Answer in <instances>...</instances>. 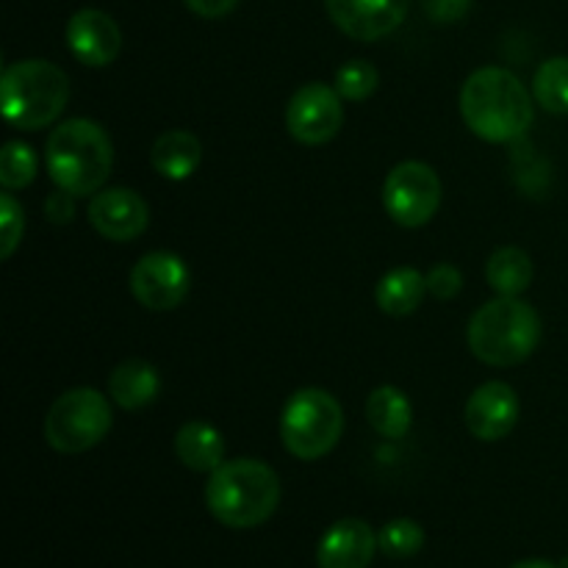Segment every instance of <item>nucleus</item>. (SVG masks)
<instances>
[{"instance_id":"obj_1","label":"nucleus","mask_w":568,"mask_h":568,"mask_svg":"<svg viewBox=\"0 0 568 568\" xmlns=\"http://www.w3.org/2000/svg\"><path fill=\"white\" fill-rule=\"evenodd\" d=\"M460 116L486 142H514L532 125V94L503 67H483L460 87Z\"/></svg>"},{"instance_id":"obj_2","label":"nucleus","mask_w":568,"mask_h":568,"mask_svg":"<svg viewBox=\"0 0 568 568\" xmlns=\"http://www.w3.org/2000/svg\"><path fill=\"white\" fill-rule=\"evenodd\" d=\"M44 164L55 189L89 197L105 186L114 166V148L111 136L100 122L87 116H72L53 128L44 150Z\"/></svg>"},{"instance_id":"obj_3","label":"nucleus","mask_w":568,"mask_h":568,"mask_svg":"<svg viewBox=\"0 0 568 568\" xmlns=\"http://www.w3.org/2000/svg\"><path fill=\"white\" fill-rule=\"evenodd\" d=\"M205 505L220 525L253 530L281 505V480L275 469L255 458L227 460L205 483Z\"/></svg>"},{"instance_id":"obj_4","label":"nucleus","mask_w":568,"mask_h":568,"mask_svg":"<svg viewBox=\"0 0 568 568\" xmlns=\"http://www.w3.org/2000/svg\"><path fill=\"white\" fill-rule=\"evenodd\" d=\"M469 347L483 364L516 366L536 353L541 342V316L519 297H497L471 316Z\"/></svg>"},{"instance_id":"obj_5","label":"nucleus","mask_w":568,"mask_h":568,"mask_svg":"<svg viewBox=\"0 0 568 568\" xmlns=\"http://www.w3.org/2000/svg\"><path fill=\"white\" fill-rule=\"evenodd\" d=\"M70 100V78L53 61L26 59L6 67L0 78L3 116L17 131L53 125Z\"/></svg>"},{"instance_id":"obj_6","label":"nucleus","mask_w":568,"mask_h":568,"mask_svg":"<svg viewBox=\"0 0 568 568\" xmlns=\"http://www.w3.org/2000/svg\"><path fill=\"white\" fill-rule=\"evenodd\" d=\"M344 433V410L325 388H300L281 414L283 447L297 460H320Z\"/></svg>"},{"instance_id":"obj_7","label":"nucleus","mask_w":568,"mask_h":568,"mask_svg":"<svg viewBox=\"0 0 568 568\" xmlns=\"http://www.w3.org/2000/svg\"><path fill=\"white\" fill-rule=\"evenodd\" d=\"M111 430V405L98 388H72L44 416V438L55 453L81 455L98 447Z\"/></svg>"},{"instance_id":"obj_8","label":"nucleus","mask_w":568,"mask_h":568,"mask_svg":"<svg viewBox=\"0 0 568 568\" xmlns=\"http://www.w3.org/2000/svg\"><path fill=\"white\" fill-rule=\"evenodd\" d=\"M386 214L403 227H422L442 205V181L425 161H403L383 183Z\"/></svg>"},{"instance_id":"obj_9","label":"nucleus","mask_w":568,"mask_h":568,"mask_svg":"<svg viewBox=\"0 0 568 568\" xmlns=\"http://www.w3.org/2000/svg\"><path fill=\"white\" fill-rule=\"evenodd\" d=\"M342 94L322 81L300 87L286 105V128L300 144H327L342 131Z\"/></svg>"},{"instance_id":"obj_10","label":"nucleus","mask_w":568,"mask_h":568,"mask_svg":"<svg viewBox=\"0 0 568 568\" xmlns=\"http://www.w3.org/2000/svg\"><path fill=\"white\" fill-rule=\"evenodd\" d=\"M192 272L186 261L166 250L142 255L131 270V294L148 311H172L186 300Z\"/></svg>"},{"instance_id":"obj_11","label":"nucleus","mask_w":568,"mask_h":568,"mask_svg":"<svg viewBox=\"0 0 568 568\" xmlns=\"http://www.w3.org/2000/svg\"><path fill=\"white\" fill-rule=\"evenodd\" d=\"M333 26L358 42H377L405 22L410 0H325Z\"/></svg>"},{"instance_id":"obj_12","label":"nucleus","mask_w":568,"mask_h":568,"mask_svg":"<svg viewBox=\"0 0 568 568\" xmlns=\"http://www.w3.org/2000/svg\"><path fill=\"white\" fill-rule=\"evenodd\" d=\"M89 222L103 239L133 242V239L148 231L150 209L142 194L133 192V189H100L89 200Z\"/></svg>"},{"instance_id":"obj_13","label":"nucleus","mask_w":568,"mask_h":568,"mask_svg":"<svg viewBox=\"0 0 568 568\" xmlns=\"http://www.w3.org/2000/svg\"><path fill=\"white\" fill-rule=\"evenodd\" d=\"M64 39L70 53L87 67H109L122 48L120 26L100 9L75 11L67 22Z\"/></svg>"},{"instance_id":"obj_14","label":"nucleus","mask_w":568,"mask_h":568,"mask_svg":"<svg viewBox=\"0 0 568 568\" xmlns=\"http://www.w3.org/2000/svg\"><path fill=\"white\" fill-rule=\"evenodd\" d=\"M466 427L480 442H499L508 436L519 422V397L508 383H483L469 399L464 410Z\"/></svg>"},{"instance_id":"obj_15","label":"nucleus","mask_w":568,"mask_h":568,"mask_svg":"<svg viewBox=\"0 0 568 568\" xmlns=\"http://www.w3.org/2000/svg\"><path fill=\"white\" fill-rule=\"evenodd\" d=\"M381 549L377 532L364 519H342L322 536L316 547L320 568H369Z\"/></svg>"},{"instance_id":"obj_16","label":"nucleus","mask_w":568,"mask_h":568,"mask_svg":"<svg viewBox=\"0 0 568 568\" xmlns=\"http://www.w3.org/2000/svg\"><path fill=\"white\" fill-rule=\"evenodd\" d=\"M161 392V377L153 364L142 358L122 361L109 375V397L122 410H139L153 403Z\"/></svg>"},{"instance_id":"obj_17","label":"nucleus","mask_w":568,"mask_h":568,"mask_svg":"<svg viewBox=\"0 0 568 568\" xmlns=\"http://www.w3.org/2000/svg\"><path fill=\"white\" fill-rule=\"evenodd\" d=\"M203 161V144L189 131L161 133L150 150V164L166 181H186Z\"/></svg>"},{"instance_id":"obj_18","label":"nucleus","mask_w":568,"mask_h":568,"mask_svg":"<svg viewBox=\"0 0 568 568\" xmlns=\"http://www.w3.org/2000/svg\"><path fill=\"white\" fill-rule=\"evenodd\" d=\"M175 455L186 469L211 475L225 464V442H222V433L209 422H186L175 433Z\"/></svg>"},{"instance_id":"obj_19","label":"nucleus","mask_w":568,"mask_h":568,"mask_svg":"<svg viewBox=\"0 0 568 568\" xmlns=\"http://www.w3.org/2000/svg\"><path fill=\"white\" fill-rule=\"evenodd\" d=\"M427 281L414 266H397L381 277L375 288V303L388 316H408L422 305Z\"/></svg>"},{"instance_id":"obj_20","label":"nucleus","mask_w":568,"mask_h":568,"mask_svg":"<svg viewBox=\"0 0 568 568\" xmlns=\"http://www.w3.org/2000/svg\"><path fill=\"white\" fill-rule=\"evenodd\" d=\"M366 419L383 438H405L414 422V405L403 388L381 386L366 399Z\"/></svg>"},{"instance_id":"obj_21","label":"nucleus","mask_w":568,"mask_h":568,"mask_svg":"<svg viewBox=\"0 0 568 568\" xmlns=\"http://www.w3.org/2000/svg\"><path fill=\"white\" fill-rule=\"evenodd\" d=\"M532 258L519 247H499L486 261V281L499 297H519L532 283Z\"/></svg>"},{"instance_id":"obj_22","label":"nucleus","mask_w":568,"mask_h":568,"mask_svg":"<svg viewBox=\"0 0 568 568\" xmlns=\"http://www.w3.org/2000/svg\"><path fill=\"white\" fill-rule=\"evenodd\" d=\"M532 94L549 114H568V55H555L538 67Z\"/></svg>"},{"instance_id":"obj_23","label":"nucleus","mask_w":568,"mask_h":568,"mask_svg":"<svg viewBox=\"0 0 568 568\" xmlns=\"http://www.w3.org/2000/svg\"><path fill=\"white\" fill-rule=\"evenodd\" d=\"M37 170L39 159L31 144L6 142V148L0 150V183H3L6 192L28 186L37 178Z\"/></svg>"},{"instance_id":"obj_24","label":"nucleus","mask_w":568,"mask_h":568,"mask_svg":"<svg viewBox=\"0 0 568 568\" xmlns=\"http://www.w3.org/2000/svg\"><path fill=\"white\" fill-rule=\"evenodd\" d=\"M377 83H381L377 67L366 59H353L347 61V64L338 67L336 83H333V87L342 94V100L361 103V100H369L372 94L377 92Z\"/></svg>"},{"instance_id":"obj_25","label":"nucleus","mask_w":568,"mask_h":568,"mask_svg":"<svg viewBox=\"0 0 568 568\" xmlns=\"http://www.w3.org/2000/svg\"><path fill=\"white\" fill-rule=\"evenodd\" d=\"M377 544L388 558H414L425 547V530L414 519H392L377 532Z\"/></svg>"},{"instance_id":"obj_26","label":"nucleus","mask_w":568,"mask_h":568,"mask_svg":"<svg viewBox=\"0 0 568 568\" xmlns=\"http://www.w3.org/2000/svg\"><path fill=\"white\" fill-rule=\"evenodd\" d=\"M22 231H26V214H22V205L17 203L14 194H0V258H11L20 244Z\"/></svg>"},{"instance_id":"obj_27","label":"nucleus","mask_w":568,"mask_h":568,"mask_svg":"<svg viewBox=\"0 0 568 568\" xmlns=\"http://www.w3.org/2000/svg\"><path fill=\"white\" fill-rule=\"evenodd\" d=\"M425 281H427V292H430L436 300H453L455 294L464 288V277H460L458 266L453 264H436L430 272H427Z\"/></svg>"},{"instance_id":"obj_28","label":"nucleus","mask_w":568,"mask_h":568,"mask_svg":"<svg viewBox=\"0 0 568 568\" xmlns=\"http://www.w3.org/2000/svg\"><path fill=\"white\" fill-rule=\"evenodd\" d=\"M471 0H425V11L436 22H458L469 14Z\"/></svg>"},{"instance_id":"obj_29","label":"nucleus","mask_w":568,"mask_h":568,"mask_svg":"<svg viewBox=\"0 0 568 568\" xmlns=\"http://www.w3.org/2000/svg\"><path fill=\"white\" fill-rule=\"evenodd\" d=\"M44 214H48L50 222H55V225L72 222V216H75V194L64 192V189H55V192L44 200Z\"/></svg>"},{"instance_id":"obj_30","label":"nucleus","mask_w":568,"mask_h":568,"mask_svg":"<svg viewBox=\"0 0 568 568\" xmlns=\"http://www.w3.org/2000/svg\"><path fill=\"white\" fill-rule=\"evenodd\" d=\"M189 6V11H194L197 17L205 20H220V17L231 14L239 6V0H183Z\"/></svg>"},{"instance_id":"obj_31","label":"nucleus","mask_w":568,"mask_h":568,"mask_svg":"<svg viewBox=\"0 0 568 568\" xmlns=\"http://www.w3.org/2000/svg\"><path fill=\"white\" fill-rule=\"evenodd\" d=\"M510 568H560V566L549 564V560H541V558H530V560H519V564Z\"/></svg>"}]
</instances>
